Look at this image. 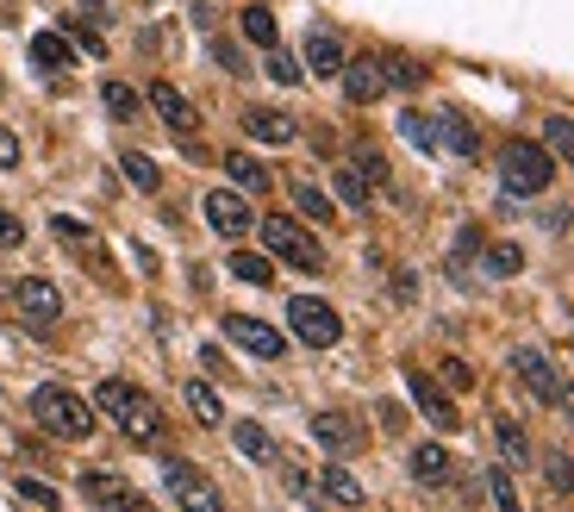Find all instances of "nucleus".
I'll return each mask as SVG.
<instances>
[{"label": "nucleus", "instance_id": "obj_18", "mask_svg": "<svg viewBox=\"0 0 574 512\" xmlns=\"http://www.w3.org/2000/svg\"><path fill=\"white\" fill-rule=\"evenodd\" d=\"M225 175H231V188L238 194H268L275 188V175H268L250 151H225Z\"/></svg>", "mask_w": 574, "mask_h": 512}, {"label": "nucleus", "instance_id": "obj_5", "mask_svg": "<svg viewBox=\"0 0 574 512\" xmlns=\"http://www.w3.org/2000/svg\"><path fill=\"white\" fill-rule=\"evenodd\" d=\"M287 325H294V338L307 344V350H331V344L344 338L338 306H325L319 294H294V301H287Z\"/></svg>", "mask_w": 574, "mask_h": 512}, {"label": "nucleus", "instance_id": "obj_3", "mask_svg": "<svg viewBox=\"0 0 574 512\" xmlns=\"http://www.w3.org/2000/svg\"><path fill=\"white\" fill-rule=\"evenodd\" d=\"M256 231H263V257H268V263L307 269V275H319V269H325V244H319L307 226H294L287 213H268V219H256Z\"/></svg>", "mask_w": 574, "mask_h": 512}, {"label": "nucleus", "instance_id": "obj_20", "mask_svg": "<svg viewBox=\"0 0 574 512\" xmlns=\"http://www.w3.org/2000/svg\"><path fill=\"white\" fill-rule=\"evenodd\" d=\"M119 175H125L137 194H156V188H163V170H156L144 151H119Z\"/></svg>", "mask_w": 574, "mask_h": 512}, {"label": "nucleus", "instance_id": "obj_15", "mask_svg": "<svg viewBox=\"0 0 574 512\" xmlns=\"http://www.w3.org/2000/svg\"><path fill=\"white\" fill-rule=\"evenodd\" d=\"M312 437H319L331 456H356V450H363V432H356V418H350V413H319V418H312Z\"/></svg>", "mask_w": 574, "mask_h": 512}, {"label": "nucleus", "instance_id": "obj_42", "mask_svg": "<svg viewBox=\"0 0 574 512\" xmlns=\"http://www.w3.org/2000/svg\"><path fill=\"white\" fill-rule=\"evenodd\" d=\"M20 244H25V226L13 213H0V250H20Z\"/></svg>", "mask_w": 574, "mask_h": 512}, {"label": "nucleus", "instance_id": "obj_21", "mask_svg": "<svg viewBox=\"0 0 574 512\" xmlns=\"http://www.w3.org/2000/svg\"><path fill=\"white\" fill-rule=\"evenodd\" d=\"M518 269H525V250L518 244H487L481 250V275H487V282H506V275H518Z\"/></svg>", "mask_w": 574, "mask_h": 512}, {"label": "nucleus", "instance_id": "obj_1", "mask_svg": "<svg viewBox=\"0 0 574 512\" xmlns=\"http://www.w3.org/2000/svg\"><path fill=\"white\" fill-rule=\"evenodd\" d=\"M100 400V413H113L119 418V432L132 437V444H163V406H156L144 388H132V381H100L95 388Z\"/></svg>", "mask_w": 574, "mask_h": 512}, {"label": "nucleus", "instance_id": "obj_40", "mask_svg": "<svg viewBox=\"0 0 574 512\" xmlns=\"http://www.w3.org/2000/svg\"><path fill=\"white\" fill-rule=\"evenodd\" d=\"M294 207L307 213V219H331V200L319 188H294Z\"/></svg>", "mask_w": 574, "mask_h": 512}, {"label": "nucleus", "instance_id": "obj_4", "mask_svg": "<svg viewBox=\"0 0 574 512\" xmlns=\"http://www.w3.org/2000/svg\"><path fill=\"white\" fill-rule=\"evenodd\" d=\"M32 418H38L51 437H95V406L57 381H38L32 388Z\"/></svg>", "mask_w": 574, "mask_h": 512}, {"label": "nucleus", "instance_id": "obj_14", "mask_svg": "<svg viewBox=\"0 0 574 512\" xmlns=\"http://www.w3.org/2000/svg\"><path fill=\"white\" fill-rule=\"evenodd\" d=\"M431 144H443L450 156H481L475 126H468L462 113H450V107H438V119H431Z\"/></svg>", "mask_w": 574, "mask_h": 512}, {"label": "nucleus", "instance_id": "obj_35", "mask_svg": "<svg viewBox=\"0 0 574 512\" xmlns=\"http://www.w3.org/2000/svg\"><path fill=\"white\" fill-rule=\"evenodd\" d=\"M268 81H282V88H300V57H287L268 44Z\"/></svg>", "mask_w": 574, "mask_h": 512}, {"label": "nucleus", "instance_id": "obj_26", "mask_svg": "<svg viewBox=\"0 0 574 512\" xmlns=\"http://www.w3.org/2000/svg\"><path fill=\"white\" fill-rule=\"evenodd\" d=\"M382 63V81H400V88H424V63H412L406 51H387V57H375Z\"/></svg>", "mask_w": 574, "mask_h": 512}, {"label": "nucleus", "instance_id": "obj_39", "mask_svg": "<svg viewBox=\"0 0 574 512\" xmlns=\"http://www.w3.org/2000/svg\"><path fill=\"white\" fill-rule=\"evenodd\" d=\"M282 481H287V493H294V500H312V475L300 469L294 456H287V462H282Z\"/></svg>", "mask_w": 574, "mask_h": 512}, {"label": "nucleus", "instance_id": "obj_43", "mask_svg": "<svg viewBox=\"0 0 574 512\" xmlns=\"http://www.w3.org/2000/svg\"><path fill=\"white\" fill-rule=\"evenodd\" d=\"M20 138H13V132H7V126H0V170H20Z\"/></svg>", "mask_w": 574, "mask_h": 512}, {"label": "nucleus", "instance_id": "obj_27", "mask_svg": "<svg viewBox=\"0 0 574 512\" xmlns=\"http://www.w3.org/2000/svg\"><path fill=\"white\" fill-rule=\"evenodd\" d=\"M231 444H238L250 462H268V456H275V450H268V432L256 425V418H238V425H231Z\"/></svg>", "mask_w": 574, "mask_h": 512}, {"label": "nucleus", "instance_id": "obj_28", "mask_svg": "<svg viewBox=\"0 0 574 512\" xmlns=\"http://www.w3.org/2000/svg\"><path fill=\"white\" fill-rule=\"evenodd\" d=\"M412 475H419L424 488H438L443 475H450V456H443V444H419V450H412Z\"/></svg>", "mask_w": 574, "mask_h": 512}, {"label": "nucleus", "instance_id": "obj_32", "mask_svg": "<svg viewBox=\"0 0 574 512\" xmlns=\"http://www.w3.org/2000/svg\"><path fill=\"white\" fill-rule=\"evenodd\" d=\"M543 151H550V156H574V126H569V113H550V119H543Z\"/></svg>", "mask_w": 574, "mask_h": 512}, {"label": "nucleus", "instance_id": "obj_19", "mask_svg": "<svg viewBox=\"0 0 574 512\" xmlns=\"http://www.w3.org/2000/svg\"><path fill=\"white\" fill-rule=\"evenodd\" d=\"M307 69L312 76H338V69H344V44L331 39V32H312L307 39Z\"/></svg>", "mask_w": 574, "mask_h": 512}, {"label": "nucleus", "instance_id": "obj_17", "mask_svg": "<svg viewBox=\"0 0 574 512\" xmlns=\"http://www.w3.org/2000/svg\"><path fill=\"white\" fill-rule=\"evenodd\" d=\"M382 63L375 57H356V63H344V95L356 100V107H368V100H382Z\"/></svg>", "mask_w": 574, "mask_h": 512}, {"label": "nucleus", "instance_id": "obj_29", "mask_svg": "<svg viewBox=\"0 0 574 512\" xmlns=\"http://www.w3.org/2000/svg\"><path fill=\"white\" fill-rule=\"evenodd\" d=\"M494 432H499V456H506V462H518V469H525V462H537V450L525 444V425H512V418H499Z\"/></svg>", "mask_w": 574, "mask_h": 512}, {"label": "nucleus", "instance_id": "obj_36", "mask_svg": "<svg viewBox=\"0 0 574 512\" xmlns=\"http://www.w3.org/2000/svg\"><path fill=\"white\" fill-rule=\"evenodd\" d=\"M13 488H20V500H32V506H44V512H57V506H63V500H57V488H44L38 475H20Z\"/></svg>", "mask_w": 574, "mask_h": 512}, {"label": "nucleus", "instance_id": "obj_24", "mask_svg": "<svg viewBox=\"0 0 574 512\" xmlns=\"http://www.w3.org/2000/svg\"><path fill=\"white\" fill-rule=\"evenodd\" d=\"M319 493H325V500H338V506H363V488H356V475L338 469V462L319 475Z\"/></svg>", "mask_w": 574, "mask_h": 512}, {"label": "nucleus", "instance_id": "obj_38", "mask_svg": "<svg viewBox=\"0 0 574 512\" xmlns=\"http://www.w3.org/2000/svg\"><path fill=\"white\" fill-rule=\"evenodd\" d=\"M487 488H494L499 512H525V506H518V493H512V481H506V469H487Z\"/></svg>", "mask_w": 574, "mask_h": 512}, {"label": "nucleus", "instance_id": "obj_23", "mask_svg": "<svg viewBox=\"0 0 574 512\" xmlns=\"http://www.w3.org/2000/svg\"><path fill=\"white\" fill-rule=\"evenodd\" d=\"M181 400H188V413L200 418V425H225V406H219V394H212V381H188Z\"/></svg>", "mask_w": 574, "mask_h": 512}, {"label": "nucleus", "instance_id": "obj_33", "mask_svg": "<svg viewBox=\"0 0 574 512\" xmlns=\"http://www.w3.org/2000/svg\"><path fill=\"white\" fill-rule=\"evenodd\" d=\"M244 39H250V44H263V51L275 44V13H268L263 0H256V7H244Z\"/></svg>", "mask_w": 574, "mask_h": 512}, {"label": "nucleus", "instance_id": "obj_7", "mask_svg": "<svg viewBox=\"0 0 574 512\" xmlns=\"http://www.w3.org/2000/svg\"><path fill=\"white\" fill-rule=\"evenodd\" d=\"M81 488H88V500H95V506H107V512H156L119 469H81Z\"/></svg>", "mask_w": 574, "mask_h": 512}, {"label": "nucleus", "instance_id": "obj_34", "mask_svg": "<svg viewBox=\"0 0 574 512\" xmlns=\"http://www.w3.org/2000/svg\"><path fill=\"white\" fill-rule=\"evenodd\" d=\"M100 95H107V113H113L119 126H132V119H137V95H132V88H125V81H107Z\"/></svg>", "mask_w": 574, "mask_h": 512}, {"label": "nucleus", "instance_id": "obj_11", "mask_svg": "<svg viewBox=\"0 0 574 512\" xmlns=\"http://www.w3.org/2000/svg\"><path fill=\"white\" fill-rule=\"evenodd\" d=\"M225 338L238 344V350H250V357H263V362H275L287 350L282 331H275L268 319H250V313H231V319H225Z\"/></svg>", "mask_w": 574, "mask_h": 512}, {"label": "nucleus", "instance_id": "obj_31", "mask_svg": "<svg viewBox=\"0 0 574 512\" xmlns=\"http://www.w3.org/2000/svg\"><path fill=\"white\" fill-rule=\"evenodd\" d=\"M51 231H57L63 244L76 250V257H95V263H100V244H95V231L81 226V219H51Z\"/></svg>", "mask_w": 574, "mask_h": 512}, {"label": "nucleus", "instance_id": "obj_6", "mask_svg": "<svg viewBox=\"0 0 574 512\" xmlns=\"http://www.w3.org/2000/svg\"><path fill=\"white\" fill-rule=\"evenodd\" d=\"M163 481H169V493H175V506H181V512H225V493L212 488L194 462H181V456L163 462Z\"/></svg>", "mask_w": 574, "mask_h": 512}, {"label": "nucleus", "instance_id": "obj_10", "mask_svg": "<svg viewBox=\"0 0 574 512\" xmlns=\"http://www.w3.org/2000/svg\"><path fill=\"white\" fill-rule=\"evenodd\" d=\"M13 306H20L25 325H57L63 319V294H57V282H44V275L13 282Z\"/></svg>", "mask_w": 574, "mask_h": 512}, {"label": "nucleus", "instance_id": "obj_9", "mask_svg": "<svg viewBox=\"0 0 574 512\" xmlns=\"http://www.w3.org/2000/svg\"><path fill=\"white\" fill-rule=\"evenodd\" d=\"M151 107L156 113H163V126H169L175 138H181V151L188 156H200V144H194V126H200V113H194L188 107V95H181V88H175V81H151Z\"/></svg>", "mask_w": 574, "mask_h": 512}, {"label": "nucleus", "instance_id": "obj_41", "mask_svg": "<svg viewBox=\"0 0 574 512\" xmlns=\"http://www.w3.org/2000/svg\"><path fill=\"white\" fill-rule=\"evenodd\" d=\"M550 488H555V493H574V475H569V450H550Z\"/></svg>", "mask_w": 574, "mask_h": 512}, {"label": "nucleus", "instance_id": "obj_2", "mask_svg": "<svg viewBox=\"0 0 574 512\" xmlns=\"http://www.w3.org/2000/svg\"><path fill=\"white\" fill-rule=\"evenodd\" d=\"M499 182L512 200H537V194L555 182V156L537 144V138H506L499 144Z\"/></svg>", "mask_w": 574, "mask_h": 512}, {"label": "nucleus", "instance_id": "obj_16", "mask_svg": "<svg viewBox=\"0 0 574 512\" xmlns=\"http://www.w3.org/2000/svg\"><path fill=\"white\" fill-rule=\"evenodd\" d=\"M406 388H412V406H419L438 432H456V406L438 394V381H431V375H406Z\"/></svg>", "mask_w": 574, "mask_h": 512}, {"label": "nucleus", "instance_id": "obj_8", "mask_svg": "<svg viewBox=\"0 0 574 512\" xmlns=\"http://www.w3.org/2000/svg\"><path fill=\"white\" fill-rule=\"evenodd\" d=\"M512 375H518V388H525L531 400H543V406H562V381H555V369H550V357H543V350L518 344V350H512Z\"/></svg>", "mask_w": 574, "mask_h": 512}, {"label": "nucleus", "instance_id": "obj_22", "mask_svg": "<svg viewBox=\"0 0 574 512\" xmlns=\"http://www.w3.org/2000/svg\"><path fill=\"white\" fill-rule=\"evenodd\" d=\"M338 200H344V207H356V213H363L368 200H375V182H368V175L356 170V163H338Z\"/></svg>", "mask_w": 574, "mask_h": 512}, {"label": "nucleus", "instance_id": "obj_25", "mask_svg": "<svg viewBox=\"0 0 574 512\" xmlns=\"http://www.w3.org/2000/svg\"><path fill=\"white\" fill-rule=\"evenodd\" d=\"M32 69H51V76H63V69H69V44H63L57 32H38V39H32Z\"/></svg>", "mask_w": 574, "mask_h": 512}, {"label": "nucleus", "instance_id": "obj_37", "mask_svg": "<svg viewBox=\"0 0 574 512\" xmlns=\"http://www.w3.org/2000/svg\"><path fill=\"white\" fill-rule=\"evenodd\" d=\"M400 138H412L419 151H438L431 144V113H400Z\"/></svg>", "mask_w": 574, "mask_h": 512}, {"label": "nucleus", "instance_id": "obj_12", "mask_svg": "<svg viewBox=\"0 0 574 512\" xmlns=\"http://www.w3.org/2000/svg\"><path fill=\"white\" fill-rule=\"evenodd\" d=\"M207 226L219 231V238H244V231H256V213H250V200L238 188H212L207 194Z\"/></svg>", "mask_w": 574, "mask_h": 512}, {"label": "nucleus", "instance_id": "obj_13", "mask_svg": "<svg viewBox=\"0 0 574 512\" xmlns=\"http://www.w3.org/2000/svg\"><path fill=\"white\" fill-rule=\"evenodd\" d=\"M244 138H256V144H268V151H287L294 138H300V126L287 113H275V107H250L244 113Z\"/></svg>", "mask_w": 574, "mask_h": 512}, {"label": "nucleus", "instance_id": "obj_30", "mask_svg": "<svg viewBox=\"0 0 574 512\" xmlns=\"http://www.w3.org/2000/svg\"><path fill=\"white\" fill-rule=\"evenodd\" d=\"M231 275L250 287H268V275H275V263L268 257H256V250H231Z\"/></svg>", "mask_w": 574, "mask_h": 512}]
</instances>
